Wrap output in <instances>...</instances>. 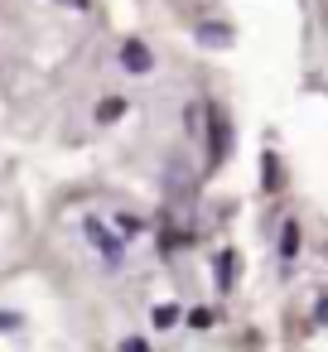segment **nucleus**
Returning a JSON list of instances; mask_svg holds the SVG:
<instances>
[{
    "label": "nucleus",
    "instance_id": "1",
    "mask_svg": "<svg viewBox=\"0 0 328 352\" xmlns=\"http://www.w3.org/2000/svg\"><path fill=\"white\" fill-rule=\"evenodd\" d=\"M121 68L135 73V78H145V73L155 68V58H150V49H145L140 39H126V44H121Z\"/></svg>",
    "mask_w": 328,
    "mask_h": 352
},
{
    "label": "nucleus",
    "instance_id": "2",
    "mask_svg": "<svg viewBox=\"0 0 328 352\" xmlns=\"http://www.w3.org/2000/svg\"><path fill=\"white\" fill-rule=\"evenodd\" d=\"M198 39L212 44V49H227V44H232V30H227V25H198Z\"/></svg>",
    "mask_w": 328,
    "mask_h": 352
},
{
    "label": "nucleus",
    "instance_id": "3",
    "mask_svg": "<svg viewBox=\"0 0 328 352\" xmlns=\"http://www.w3.org/2000/svg\"><path fill=\"white\" fill-rule=\"evenodd\" d=\"M208 126H212V160H222L227 155V121L217 111H208Z\"/></svg>",
    "mask_w": 328,
    "mask_h": 352
},
{
    "label": "nucleus",
    "instance_id": "4",
    "mask_svg": "<svg viewBox=\"0 0 328 352\" xmlns=\"http://www.w3.org/2000/svg\"><path fill=\"white\" fill-rule=\"evenodd\" d=\"M126 111H131V107H126V102H121V97H107V102H102V107H97V121H102V126H111V121H121V116H126Z\"/></svg>",
    "mask_w": 328,
    "mask_h": 352
},
{
    "label": "nucleus",
    "instance_id": "5",
    "mask_svg": "<svg viewBox=\"0 0 328 352\" xmlns=\"http://www.w3.org/2000/svg\"><path fill=\"white\" fill-rule=\"evenodd\" d=\"M294 251H299V222H285V232H280V256L294 261Z\"/></svg>",
    "mask_w": 328,
    "mask_h": 352
},
{
    "label": "nucleus",
    "instance_id": "6",
    "mask_svg": "<svg viewBox=\"0 0 328 352\" xmlns=\"http://www.w3.org/2000/svg\"><path fill=\"white\" fill-rule=\"evenodd\" d=\"M87 236H92V241H97V246H102V251H107L111 261H116V241H111V236L102 232V222H92V217H87Z\"/></svg>",
    "mask_w": 328,
    "mask_h": 352
},
{
    "label": "nucleus",
    "instance_id": "7",
    "mask_svg": "<svg viewBox=\"0 0 328 352\" xmlns=\"http://www.w3.org/2000/svg\"><path fill=\"white\" fill-rule=\"evenodd\" d=\"M232 265H237V256L222 251V256H217V289H232Z\"/></svg>",
    "mask_w": 328,
    "mask_h": 352
},
{
    "label": "nucleus",
    "instance_id": "8",
    "mask_svg": "<svg viewBox=\"0 0 328 352\" xmlns=\"http://www.w3.org/2000/svg\"><path fill=\"white\" fill-rule=\"evenodd\" d=\"M261 184H265V193H275V188H280V179H275V155H265V160H261Z\"/></svg>",
    "mask_w": 328,
    "mask_h": 352
},
{
    "label": "nucleus",
    "instance_id": "9",
    "mask_svg": "<svg viewBox=\"0 0 328 352\" xmlns=\"http://www.w3.org/2000/svg\"><path fill=\"white\" fill-rule=\"evenodd\" d=\"M140 227H145L140 217H126V212L116 217V232H121V236H140Z\"/></svg>",
    "mask_w": 328,
    "mask_h": 352
},
{
    "label": "nucleus",
    "instance_id": "10",
    "mask_svg": "<svg viewBox=\"0 0 328 352\" xmlns=\"http://www.w3.org/2000/svg\"><path fill=\"white\" fill-rule=\"evenodd\" d=\"M174 318H179V309H174V304H160V309H155V323H160V328H169Z\"/></svg>",
    "mask_w": 328,
    "mask_h": 352
},
{
    "label": "nucleus",
    "instance_id": "11",
    "mask_svg": "<svg viewBox=\"0 0 328 352\" xmlns=\"http://www.w3.org/2000/svg\"><path fill=\"white\" fill-rule=\"evenodd\" d=\"M188 323H193V328H208V323H212V309H193Z\"/></svg>",
    "mask_w": 328,
    "mask_h": 352
},
{
    "label": "nucleus",
    "instance_id": "12",
    "mask_svg": "<svg viewBox=\"0 0 328 352\" xmlns=\"http://www.w3.org/2000/svg\"><path fill=\"white\" fill-rule=\"evenodd\" d=\"M314 323H318V328H328V299H318V304H314Z\"/></svg>",
    "mask_w": 328,
    "mask_h": 352
},
{
    "label": "nucleus",
    "instance_id": "13",
    "mask_svg": "<svg viewBox=\"0 0 328 352\" xmlns=\"http://www.w3.org/2000/svg\"><path fill=\"white\" fill-rule=\"evenodd\" d=\"M63 6H73V10H87V0H63Z\"/></svg>",
    "mask_w": 328,
    "mask_h": 352
}]
</instances>
